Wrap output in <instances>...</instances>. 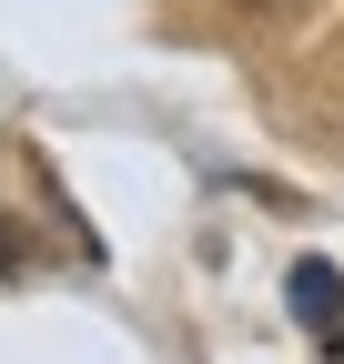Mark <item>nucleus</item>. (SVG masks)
Here are the masks:
<instances>
[{"label": "nucleus", "mask_w": 344, "mask_h": 364, "mask_svg": "<svg viewBox=\"0 0 344 364\" xmlns=\"http://www.w3.org/2000/svg\"><path fill=\"white\" fill-rule=\"evenodd\" d=\"M294 314H304V334L324 344V354H344V273L334 263H294Z\"/></svg>", "instance_id": "1"}, {"label": "nucleus", "mask_w": 344, "mask_h": 364, "mask_svg": "<svg viewBox=\"0 0 344 364\" xmlns=\"http://www.w3.org/2000/svg\"><path fill=\"white\" fill-rule=\"evenodd\" d=\"M0 273H21V223H0Z\"/></svg>", "instance_id": "2"}]
</instances>
